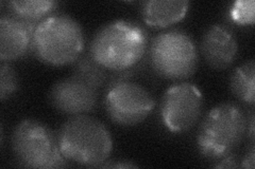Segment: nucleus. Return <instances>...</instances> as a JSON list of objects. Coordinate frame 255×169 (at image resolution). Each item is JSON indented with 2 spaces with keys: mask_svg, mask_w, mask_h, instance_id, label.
Listing matches in <instances>:
<instances>
[{
  "mask_svg": "<svg viewBox=\"0 0 255 169\" xmlns=\"http://www.w3.org/2000/svg\"><path fill=\"white\" fill-rule=\"evenodd\" d=\"M238 166L237 157L234 154L229 155L226 158L217 161V163L214 165V167L216 168H237Z\"/></svg>",
  "mask_w": 255,
  "mask_h": 169,
  "instance_id": "18",
  "label": "nucleus"
},
{
  "mask_svg": "<svg viewBox=\"0 0 255 169\" xmlns=\"http://www.w3.org/2000/svg\"><path fill=\"white\" fill-rule=\"evenodd\" d=\"M254 152H255V149H254V145L252 143L250 149L247 151L245 158L242 161L241 167H243V168H249V169H253L254 168Z\"/></svg>",
  "mask_w": 255,
  "mask_h": 169,
  "instance_id": "19",
  "label": "nucleus"
},
{
  "mask_svg": "<svg viewBox=\"0 0 255 169\" xmlns=\"http://www.w3.org/2000/svg\"><path fill=\"white\" fill-rule=\"evenodd\" d=\"M230 16L238 25L252 26L254 23V1L253 0H237L231 6Z\"/></svg>",
  "mask_w": 255,
  "mask_h": 169,
  "instance_id": "17",
  "label": "nucleus"
},
{
  "mask_svg": "<svg viewBox=\"0 0 255 169\" xmlns=\"http://www.w3.org/2000/svg\"><path fill=\"white\" fill-rule=\"evenodd\" d=\"M58 4L53 0H14L7 2L10 14L36 26L53 14Z\"/></svg>",
  "mask_w": 255,
  "mask_h": 169,
  "instance_id": "14",
  "label": "nucleus"
},
{
  "mask_svg": "<svg viewBox=\"0 0 255 169\" xmlns=\"http://www.w3.org/2000/svg\"><path fill=\"white\" fill-rule=\"evenodd\" d=\"M200 51L207 65L226 70L233 65L238 55V42L234 31L223 23H215L205 30Z\"/></svg>",
  "mask_w": 255,
  "mask_h": 169,
  "instance_id": "10",
  "label": "nucleus"
},
{
  "mask_svg": "<svg viewBox=\"0 0 255 169\" xmlns=\"http://www.w3.org/2000/svg\"><path fill=\"white\" fill-rule=\"evenodd\" d=\"M149 61L163 78L181 80L193 75L199 65V51L191 37L182 29L161 32L148 48Z\"/></svg>",
  "mask_w": 255,
  "mask_h": 169,
  "instance_id": "5",
  "label": "nucleus"
},
{
  "mask_svg": "<svg viewBox=\"0 0 255 169\" xmlns=\"http://www.w3.org/2000/svg\"><path fill=\"white\" fill-rule=\"evenodd\" d=\"M11 146L15 160L23 167L61 168L67 163L58 135L36 119H23L14 127Z\"/></svg>",
  "mask_w": 255,
  "mask_h": 169,
  "instance_id": "6",
  "label": "nucleus"
},
{
  "mask_svg": "<svg viewBox=\"0 0 255 169\" xmlns=\"http://www.w3.org/2000/svg\"><path fill=\"white\" fill-rule=\"evenodd\" d=\"M255 61L251 59L237 67L230 78V89L242 103L253 106L255 103Z\"/></svg>",
  "mask_w": 255,
  "mask_h": 169,
  "instance_id": "13",
  "label": "nucleus"
},
{
  "mask_svg": "<svg viewBox=\"0 0 255 169\" xmlns=\"http://www.w3.org/2000/svg\"><path fill=\"white\" fill-rule=\"evenodd\" d=\"M73 65V75L85 80L98 90L105 89L110 76V71L99 66L92 58L89 50L80 55Z\"/></svg>",
  "mask_w": 255,
  "mask_h": 169,
  "instance_id": "15",
  "label": "nucleus"
},
{
  "mask_svg": "<svg viewBox=\"0 0 255 169\" xmlns=\"http://www.w3.org/2000/svg\"><path fill=\"white\" fill-rule=\"evenodd\" d=\"M248 132V118L235 103H222L207 113L199 127L197 147L200 155L217 161L232 155Z\"/></svg>",
  "mask_w": 255,
  "mask_h": 169,
  "instance_id": "3",
  "label": "nucleus"
},
{
  "mask_svg": "<svg viewBox=\"0 0 255 169\" xmlns=\"http://www.w3.org/2000/svg\"><path fill=\"white\" fill-rule=\"evenodd\" d=\"M203 106L201 91L193 84L181 83L165 91L159 112L167 129L172 132H185L200 118Z\"/></svg>",
  "mask_w": 255,
  "mask_h": 169,
  "instance_id": "8",
  "label": "nucleus"
},
{
  "mask_svg": "<svg viewBox=\"0 0 255 169\" xmlns=\"http://www.w3.org/2000/svg\"><path fill=\"white\" fill-rule=\"evenodd\" d=\"M99 99L100 90L75 75L55 82L48 93L51 106L69 116L92 113L98 107Z\"/></svg>",
  "mask_w": 255,
  "mask_h": 169,
  "instance_id": "9",
  "label": "nucleus"
},
{
  "mask_svg": "<svg viewBox=\"0 0 255 169\" xmlns=\"http://www.w3.org/2000/svg\"><path fill=\"white\" fill-rule=\"evenodd\" d=\"M155 101L145 87L126 79L106 90L105 109L112 122L134 126L143 122L152 112Z\"/></svg>",
  "mask_w": 255,
  "mask_h": 169,
  "instance_id": "7",
  "label": "nucleus"
},
{
  "mask_svg": "<svg viewBox=\"0 0 255 169\" xmlns=\"http://www.w3.org/2000/svg\"><path fill=\"white\" fill-rule=\"evenodd\" d=\"M149 48V34L139 23L131 20H113L94 34L89 52L92 58L110 72L136 67Z\"/></svg>",
  "mask_w": 255,
  "mask_h": 169,
  "instance_id": "1",
  "label": "nucleus"
},
{
  "mask_svg": "<svg viewBox=\"0 0 255 169\" xmlns=\"http://www.w3.org/2000/svg\"><path fill=\"white\" fill-rule=\"evenodd\" d=\"M36 25L19 19L12 14L0 18V60L13 61L32 51Z\"/></svg>",
  "mask_w": 255,
  "mask_h": 169,
  "instance_id": "11",
  "label": "nucleus"
},
{
  "mask_svg": "<svg viewBox=\"0 0 255 169\" xmlns=\"http://www.w3.org/2000/svg\"><path fill=\"white\" fill-rule=\"evenodd\" d=\"M101 167H111V168H135L137 165H135L130 162H119V163H109L103 164Z\"/></svg>",
  "mask_w": 255,
  "mask_h": 169,
  "instance_id": "20",
  "label": "nucleus"
},
{
  "mask_svg": "<svg viewBox=\"0 0 255 169\" xmlns=\"http://www.w3.org/2000/svg\"><path fill=\"white\" fill-rule=\"evenodd\" d=\"M189 5L186 0H149L141 2L140 14L147 25L166 28L184 18Z\"/></svg>",
  "mask_w": 255,
  "mask_h": 169,
  "instance_id": "12",
  "label": "nucleus"
},
{
  "mask_svg": "<svg viewBox=\"0 0 255 169\" xmlns=\"http://www.w3.org/2000/svg\"><path fill=\"white\" fill-rule=\"evenodd\" d=\"M84 45L83 29L73 16L53 13L36 26L32 52L46 65L61 67L74 63Z\"/></svg>",
  "mask_w": 255,
  "mask_h": 169,
  "instance_id": "4",
  "label": "nucleus"
},
{
  "mask_svg": "<svg viewBox=\"0 0 255 169\" xmlns=\"http://www.w3.org/2000/svg\"><path fill=\"white\" fill-rule=\"evenodd\" d=\"M0 98L4 102L18 89V75L10 62L1 61L0 63Z\"/></svg>",
  "mask_w": 255,
  "mask_h": 169,
  "instance_id": "16",
  "label": "nucleus"
},
{
  "mask_svg": "<svg viewBox=\"0 0 255 169\" xmlns=\"http://www.w3.org/2000/svg\"><path fill=\"white\" fill-rule=\"evenodd\" d=\"M60 149L67 161L87 167H101L113 151V138L99 119L70 116L57 133Z\"/></svg>",
  "mask_w": 255,
  "mask_h": 169,
  "instance_id": "2",
  "label": "nucleus"
},
{
  "mask_svg": "<svg viewBox=\"0 0 255 169\" xmlns=\"http://www.w3.org/2000/svg\"><path fill=\"white\" fill-rule=\"evenodd\" d=\"M248 128H249V136L253 143V141H254V112H252L250 115V123L248 122Z\"/></svg>",
  "mask_w": 255,
  "mask_h": 169,
  "instance_id": "21",
  "label": "nucleus"
}]
</instances>
